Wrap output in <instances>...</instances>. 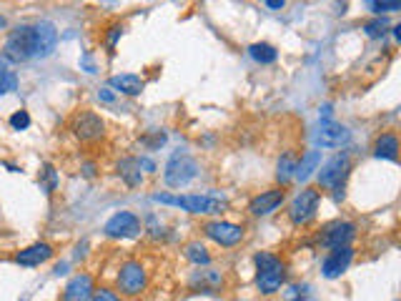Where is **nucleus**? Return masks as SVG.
I'll return each mask as SVG.
<instances>
[{
	"label": "nucleus",
	"mask_w": 401,
	"mask_h": 301,
	"mask_svg": "<svg viewBox=\"0 0 401 301\" xmlns=\"http://www.w3.org/2000/svg\"><path fill=\"white\" fill-rule=\"evenodd\" d=\"M58 46V31L50 21L23 23L16 26L6 38L3 58L8 63H28L33 58H48L55 53Z\"/></svg>",
	"instance_id": "nucleus-1"
},
{
	"label": "nucleus",
	"mask_w": 401,
	"mask_h": 301,
	"mask_svg": "<svg viewBox=\"0 0 401 301\" xmlns=\"http://www.w3.org/2000/svg\"><path fill=\"white\" fill-rule=\"evenodd\" d=\"M154 201L166 204V206L183 208L193 216H218L228 208V201L216 194H186V196H171V194H156Z\"/></svg>",
	"instance_id": "nucleus-2"
},
{
	"label": "nucleus",
	"mask_w": 401,
	"mask_h": 301,
	"mask_svg": "<svg viewBox=\"0 0 401 301\" xmlns=\"http://www.w3.org/2000/svg\"><path fill=\"white\" fill-rule=\"evenodd\" d=\"M256 264V289L264 296L279 294L281 286L286 284V264L276 254L269 251H259L254 256Z\"/></svg>",
	"instance_id": "nucleus-3"
},
{
	"label": "nucleus",
	"mask_w": 401,
	"mask_h": 301,
	"mask_svg": "<svg viewBox=\"0 0 401 301\" xmlns=\"http://www.w3.org/2000/svg\"><path fill=\"white\" fill-rule=\"evenodd\" d=\"M68 131L78 138L80 143H95L106 136V121L98 116L95 111H75L68 121Z\"/></svg>",
	"instance_id": "nucleus-4"
},
{
	"label": "nucleus",
	"mask_w": 401,
	"mask_h": 301,
	"mask_svg": "<svg viewBox=\"0 0 401 301\" xmlns=\"http://www.w3.org/2000/svg\"><path fill=\"white\" fill-rule=\"evenodd\" d=\"M196 176H198V164H196L193 156H188L186 151H176L164 169V181L171 189H183Z\"/></svg>",
	"instance_id": "nucleus-5"
},
{
	"label": "nucleus",
	"mask_w": 401,
	"mask_h": 301,
	"mask_svg": "<svg viewBox=\"0 0 401 301\" xmlns=\"http://www.w3.org/2000/svg\"><path fill=\"white\" fill-rule=\"evenodd\" d=\"M319 204H321V191L314 189V186H306V189H301L296 194V199L291 201V208H289V218L294 226H306L316 218L319 211Z\"/></svg>",
	"instance_id": "nucleus-6"
},
{
	"label": "nucleus",
	"mask_w": 401,
	"mask_h": 301,
	"mask_svg": "<svg viewBox=\"0 0 401 301\" xmlns=\"http://www.w3.org/2000/svg\"><path fill=\"white\" fill-rule=\"evenodd\" d=\"M348 174H351V159H348V154H336L324 166H319V186L326 191L343 189Z\"/></svg>",
	"instance_id": "nucleus-7"
},
{
	"label": "nucleus",
	"mask_w": 401,
	"mask_h": 301,
	"mask_svg": "<svg viewBox=\"0 0 401 301\" xmlns=\"http://www.w3.org/2000/svg\"><path fill=\"white\" fill-rule=\"evenodd\" d=\"M116 284H118V291H121L123 296H138L146 291L148 286V274L146 269H143L141 261H126V264L121 266V271H118L116 276Z\"/></svg>",
	"instance_id": "nucleus-8"
},
{
	"label": "nucleus",
	"mask_w": 401,
	"mask_h": 301,
	"mask_svg": "<svg viewBox=\"0 0 401 301\" xmlns=\"http://www.w3.org/2000/svg\"><path fill=\"white\" fill-rule=\"evenodd\" d=\"M203 233H206V238H211L213 243H218V246L223 248H233L238 246V243L243 241V236H246V228L241 226V223H233V221H208L203 223Z\"/></svg>",
	"instance_id": "nucleus-9"
},
{
	"label": "nucleus",
	"mask_w": 401,
	"mask_h": 301,
	"mask_svg": "<svg viewBox=\"0 0 401 301\" xmlns=\"http://www.w3.org/2000/svg\"><path fill=\"white\" fill-rule=\"evenodd\" d=\"M141 231H143V223L133 211L113 213L106 221V226H103V233H106L108 238H136Z\"/></svg>",
	"instance_id": "nucleus-10"
},
{
	"label": "nucleus",
	"mask_w": 401,
	"mask_h": 301,
	"mask_svg": "<svg viewBox=\"0 0 401 301\" xmlns=\"http://www.w3.org/2000/svg\"><path fill=\"white\" fill-rule=\"evenodd\" d=\"M356 238V223L354 221H331L321 228L319 233V243L326 248H338V246H351Z\"/></svg>",
	"instance_id": "nucleus-11"
},
{
	"label": "nucleus",
	"mask_w": 401,
	"mask_h": 301,
	"mask_svg": "<svg viewBox=\"0 0 401 301\" xmlns=\"http://www.w3.org/2000/svg\"><path fill=\"white\" fill-rule=\"evenodd\" d=\"M351 261H354V248L351 246L328 248V256L324 259V264H321L324 279H338V276L351 266Z\"/></svg>",
	"instance_id": "nucleus-12"
},
{
	"label": "nucleus",
	"mask_w": 401,
	"mask_h": 301,
	"mask_svg": "<svg viewBox=\"0 0 401 301\" xmlns=\"http://www.w3.org/2000/svg\"><path fill=\"white\" fill-rule=\"evenodd\" d=\"M286 191L284 189H269L256 194L254 199L248 201V213L251 216H271L274 211H279V206L284 204Z\"/></svg>",
	"instance_id": "nucleus-13"
},
{
	"label": "nucleus",
	"mask_w": 401,
	"mask_h": 301,
	"mask_svg": "<svg viewBox=\"0 0 401 301\" xmlns=\"http://www.w3.org/2000/svg\"><path fill=\"white\" fill-rule=\"evenodd\" d=\"M348 138H351V133H348L346 126H341V123H336V121H321V126H319V131H316V146L341 148L348 143Z\"/></svg>",
	"instance_id": "nucleus-14"
},
{
	"label": "nucleus",
	"mask_w": 401,
	"mask_h": 301,
	"mask_svg": "<svg viewBox=\"0 0 401 301\" xmlns=\"http://www.w3.org/2000/svg\"><path fill=\"white\" fill-rule=\"evenodd\" d=\"M188 289L196 294H218L223 289V274L216 269L193 271V276L188 279Z\"/></svg>",
	"instance_id": "nucleus-15"
},
{
	"label": "nucleus",
	"mask_w": 401,
	"mask_h": 301,
	"mask_svg": "<svg viewBox=\"0 0 401 301\" xmlns=\"http://www.w3.org/2000/svg\"><path fill=\"white\" fill-rule=\"evenodd\" d=\"M53 246L50 243H46V241H38V243H31L28 248H23V251H18L16 254V264L18 266H41V264H46V261H50L53 259Z\"/></svg>",
	"instance_id": "nucleus-16"
},
{
	"label": "nucleus",
	"mask_w": 401,
	"mask_h": 301,
	"mask_svg": "<svg viewBox=\"0 0 401 301\" xmlns=\"http://www.w3.org/2000/svg\"><path fill=\"white\" fill-rule=\"evenodd\" d=\"M93 276L90 274H75L73 279L65 284L60 301H90L93 296Z\"/></svg>",
	"instance_id": "nucleus-17"
},
{
	"label": "nucleus",
	"mask_w": 401,
	"mask_h": 301,
	"mask_svg": "<svg viewBox=\"0 0 401 301\" xmlns=\"http://www.w3.org/2000/svg\"><path fill=\"white\" fill-rule=\"evenodd\" d=\"M108 88H116L118 93L131 95V98H136V95H141V93H143L146 83H143L141 75L121 73V75H111V78H108Z\"/></svg>",
	"instance_id": "nucleus-18"
},
{
	"label": "nucleus",
	"mask_w": 401,
	"mask_h": 301,
	"mask_svg": "<svg viewBox=\"0 0 401 301\" xmlns=\"http://www.w3.org/2000/svg\"><path fill=\"white\" fill-rule=\"evenodd\" d=\"M374 156L384 161H399V138H396V133H381L376 138Z\"/></svg>",
	"instance_id": "nucleus-19"
},
{
	"label": "nucleus",
	"mask_w": 401,
	"mask_h": 301,
	"mask_svg": "<svg viewBox=\"0 0 401 301\" xmlns=\"http://www.w3.org/2000/svg\"><path fill=\"white\" fill-rule=\"evenodd\" d=\"M319 166H321V151H306L299 159V164H296L294 179L309 181L314 176V171H319Z\"/></svg>",
	"instance_id": "nucleus-20"
},
{
	"label": "nucleus",
	"mask_w": 401,
	"mask_h": 301,
	"mask_svg": "<svg viewBox=\"0 0 401 301\" xmlns=\"http://www.w3.org/2000/svg\"><path fill=\"white\" fill-rule=\"evenodd\" d=\"M118 176H121V179L126 181V186H131V189L141 186L143 174H141V164H138V159H123L121 164H118Z\"/></svg>",
	"instance_id": "nucleus-21"
},
{
	"label": "nucleus",
	"mask_w": 401,
	"mask_h": 301,
	"mask_svg": "<svg viewBox=\"0 0 401 301\" xmlns=\"http://www.w3.org/2000/svg\"><path fill=\"white\" fill-rule=\"evenodd\" d=\"M296 164H299V156H296L294 151H286V154L279 159V166H276V181H279L281 186H286V184L294 181Z\"/></svg>",
	"instance_id": "nucleus-22"
},
{
	"label": "nucleus",
	"mask_w": 401,
	"mask_h": 301,
	"mask_svg": "<svg viewBox=\"0 0 401 301\" xmlns=\"http://www.w3.org/2000/svg\"><path fill=\"white\" fill-rule=\"evenodd\" d=\"M248 56L261 65H271L276 63L279 58V51H276L271 43H254V46H248Z\"/></svg>",
	"instance_id": "nucleus-23"
},
{
	"label": "nucleus",
	"mask_w": 401,
	"mask_h": 301,
	"mask_svg": "<svg viewBox=\"0 0 401 301\" xmlns=\"http://www.w3.org/2000/svg\"><path fill=\"white\" fill-rule=\"evenodd\" d=\"M183 256L191 261V264H196V266H208V264H211V254H208V248L203 246V243H200V241H191V243H186Z\"/></svg>",
	"instance_id": "nucleus-24"
},
{
	"label": "nucleus",
	"mask_w": 401,
	"mask_h": 301,
	"mask_svg": "<svg viewBox=\"0 0 401 301\" xmlns=\"http://www.w3.org/2000/svg\"><path fill=\"white\" fill-rule=\"evenodd\" d=\"M38 184H41V189L46 191L48 196H53L55 191H58V184H60L58 171H55L50 164H43L41 166V174H38Z\"/></svg>",
	"instance_id": "nucleus-25"
},
{
	"label": "nucleus",
	"mask_w": 401,
	"mask_h": 301,
	"mask_svg": "<svg viewBox=\"0 0 401 301\" xmlns=\"http://www.w3.org/2000/svg\"><path fill=\"white\" fill-rule=\"evenodd\" d=\"M18 88V75L16 70H11L6 58H0V95L13 93Z\"/></svg>",
	"instance_id": "nucleus-26"
},
{
	"label": "nucleus",
	"mask_w": 401,
	"mask_h": 301,
	"mask_svg": "<svg viewBox=\"0 0 401 301\" xmlns=\"http://www.w3.org/2000/svg\"><path fill=\"white\" fill-rule=\"evenodd\" d=\"M389 28H391V23L386 21V18H381V16H376L374 21L364 23V33H366L369 38H384Z\"/></svg>",
	"instance_id": "nucleus-27"
},
{
	"label": "nucleus",
	"mask_w": 401,
	"mask_h": 301,
	"mask_svg": "<svg viewBox=\"0 0 401 301\" xmlns=\"http://www.w3.org/2000/svg\"><path fill=\"white\" fill-rule=\"evenodd\" d=\"M366 6H369L376 16H381V13L401 11V0H366Z\"/></svg>",
	"instance_id": "nucleus-28"
},
{
	"label": "nucleus",
	"mask_w": 401,
	"mask_h": 301,
	"mask_svg": "<svg viewBox=\"0 0 401 301\" xmlns=\"http://www.w3.org/2000/svg\"><path fill=\"white\" fill-rule=\"evenodd\" d=\"M8 123H11V128H13V131H26V128L31 126V113H28V111H23V108H21V111H16V113H13V116H11V121H8Z\"/></svg>",
	"instance_id": "nucleus-29"
},
{
	"label": "nucleus",
	"mask_w": 401,
	"mask_h": 301,
	"mask_svg": "<svg viewBox=\"0 0 401 301\" xmlns=\"http://www.w3.org/2000/svg\"><path fill=\"white\" fill-rule=\"evenodd\" d=\"M90 301H123V299L113 289L100 286V289H93V296H90Z\"/></svg>",
	"instance_id": "nucleus-30"
},
{
	"label": "nucleus",
	"mask_w": 401,
	"mask_h": 301,
	"mask_svg": "<svg viewBox=\"0 0 401 301\" xmlns=\"http://www.w3.org/2000/svg\"><path fill=\"white\" fill-rule=\"evenodd\" d=\"M123 36V26L121 23H113L111 28H108V33H106V48L113 53V48H116V43H118V38Z\"/></svg>",
	"instance_id": "nucleus-31"
},
{
	"label": "nucleus",
	"mask_w": 401,
	"mask_h": 301,
	"mask_svg": "<svg viewBox=\"0 0 401 301\" xmlns=\"http://www.w3.org/2000/svg\"><path fill=\"white\" fill-rule=\"evenodd\" d=\"M166 143V133H156V136H151V138H143V146H148V148H161Z\"/></svg>",
	"instance_id": "nucleus-32"
},
{
	"label": "nucleus",
	"mask_w": 401,
	"mask_h": 301,
	"mask_svg": "<svg viewBox=\"0 0 401 301\" xmlns=\"http://www.w3.org/2000/svg\"><path fill=\"white\" fill-rule=\"evenodd\" d=\"M98 98L103 100V103H113V100H116V95H113L111 88H100L98 90Z\"/></svg>",
	"instance_id": "nucleus-33"
},
{
	"label": "nucleus",
	"mask_w": 401,
	"mask_h": 301,
	"mask_svg": "<svg viewBox=\"0 0 401 301\" xmlns=\"http://www.w3.org/2000/svg\"><path fill=\"white\" fill-rule=\"evenodd\" d=\"M80 63H83L85 73H95V65H93V60H90V56H88V53L83 56V60H80Z\"/></svg>",
	"instance_id": "nucleus-34"
},
{
	"label": "nucleus",
	"mask_w": 401,
	"mask_h": 301,
	"mask_svg": "<svg viewBox=\"0 0 401 301\" xmlns=\"http://www.w3.org/2000/svg\"><path fill=\"white\" fill-rule=\"evenodd\" d=\"M138 164H141V169H146L148 174H154V171H156V164H154V161H148V159H138Z\"/></svg>",
	"instance_id": "nucleus-35"
},
{
	"label": "nucleus",
	"mask_w": 401,
	"mask_h": 301,
	"mask_svg": "<svg viewBox=\"0 0 401 301\" xmlns=\"http://www.w3.org/2000/svg\"><path fill=\"white\" fill-rule=\"evenodd\" d=\"M266 6H269L271 11H281V8L286 6V0H266Z\"/></svg>",
	"instance_id": "nucleus-36"
},
{
	"label": "nucleus",
	"mask_w": 401,
	"mask_h": 301,
	"mask_svg": "<svg viewBox=\"0 0 401 301\" xmlns=\"http://www.w3.org/2000/svg\"><path fill=\"white\" fill-rule=\"evenodd\" d=\"M83 176L93 179V176H95V164H85V166H83Z\"/></svg>",
	"instance_id": "nucleus-37"
},
{
	"label": "nucleus",
	"mask_w": 401,
	"mask_h": 301,
	"mask_svg": "<svg viewBox=\"0 0 401 301\" xmlns=\"http://www.w3.org/2000/svg\"><path fill=\"white\" fill-rule=\"evenodd\" d=\"M394 38L396 41H401V26H394Z\"/></svg>",
	"instance_id": "nucleus-38"
},
{
	"label": "nucleus",
	"mask_w": 401,
	"mask_h": 301,
	"mask_svg": "<svg viewBox=\"0 0 401 301\" xmlns=\"http://www.w3.org/2000/svg\"><path fill=\"white\" fill-rule=\"evenodd\" d=\"M238 301H241V299H238Z\"/></svg>",
	"instance_id": "nucleus-39"
}]
</instances>
